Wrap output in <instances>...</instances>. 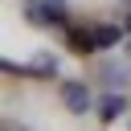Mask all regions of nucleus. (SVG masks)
I'll list each match as a JSON object with an SVG mask.
<instances>
[{"instance_id":"obj_1","label":"nucleus","mask_w":131,"mask_h":131,"mask_svg":"<svg viewBox=\"0 0 131 131\" xmlns=\"http://www.w3.org/2000/svg\"><path fill=\"white\" fill-rule=\"evenodd\" d=\"M61 98H66V106H70L74 115L90 111V90H86L82 82H66V86H61Z\"/></svg>"},{"instance_id":"obj_2","label":"nucleus","mask_w":131,"mask_h":131,"mask_svg":"<svg viewBox=\"0 0 131 131\" xmlns=\"http://www.w3.org/2000/svg\"><path fill=\"white\" fill-rule=\"evenodd\" d=\"M90 29H94V49H111V45H119L123 33H127V29H119V25H90Z\"/></svg>"},{"instance_id":"obj_3","label":"nucleus","mask_w":131,"mask_h":131,"mask_svg":"<svg viewBox=\"0 0 131 131\" xmlns=\"http://www.w3.org/2000/svg\"><path fill=\"white\" fill-rule=\"evenodd\" d=\"M70 45H74V49H82V53H86V49H94V29H82V33H78V29H70Z\"/></svg>"},{"instance_id":"obj_4","label":"nucleus","mask_w":131,"mask_h":131,"mask_svg":"<svg viewBox=\"0 0 131 131\" xmlns=\"http://www.w3.org/2000/svg\"><path fill=\"white\" fill-rule=\"evenodd\" d=\"M25 74H37V78H53V74H57V61H53V57H37V66H25Z\"/></svg>"},{"instance_id":"obj_5","label":"nucleus","mask_w":131,"mask_h":131,"mask_svg":"<svg viewBox=\"0 0 131 131\" xmlns=\"http://www.w3.org/2000/svg\"><path fill=\"white\" fill-rule=\"evenodd\" d=\"M123 111H127V102H123L119 94H106V98H102V119H115V115H123Z\"/></svg>"},{"instance_id":"obj_6","label":"nucleus","mask_w":131,"mask_h":131,"mask_svg":"<svg viewBox=\"0 0 131 131\" xmlns=\"http://www.w3.org/2000/svg\"><path fill=\"white\" fill-rule=\"evenodd\" d=\"M123 29H127V33H131V16H127V25H123Z\"/></svg>"}]
</instances>
